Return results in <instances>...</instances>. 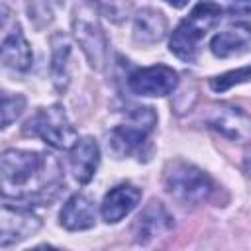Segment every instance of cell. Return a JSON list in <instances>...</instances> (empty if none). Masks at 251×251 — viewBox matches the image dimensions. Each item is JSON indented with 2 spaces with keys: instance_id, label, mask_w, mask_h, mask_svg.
I'll list each match as a JSON object with an SVG mask.
<instances>
[{
  "instance_id": "8fae6325",
  "label": "cell",
  "mask_w": 251,
  "mask_h": 251,
  "mask_svg": "<svg viewBox=\"0 0 251 251\" xmlns=\"http://www.w3.org/2000/svg\"><path fill=\"white\" fill-rule=\"evenodd\" d=\"M69 163H71V171L73 176L80 182L86 184L92 180V176L96 175L98 163H100V149L94 137H80L73 143L71 153H69Z\"/></svg>"
},
{
  "instance_id": "7a4b0ae2",
  "label": "cell",
  "mask_w": 251,
  "mask_h": 251,
  "mask_svg": "<svg viewBox=\"0 0 251 251\" xmlns=\"http://www.w3.org/2000/svg\"><path fill=\"white\" fill-rule=\"evenodd\" d=\"M222 14H224V10L218 2H212V0L198 2L190 10V14L173 31L171 41H169L171 53L186 63L196 61L202 39L222 20Z\"/></svg>"
},
{
  "instance_id": "52a82bcc",
  "label": "cell",
  "mask_w": 251,
  "mask_h": 251,
  "mask_svg": "<svg viewBox=\"0 0 251 251\" xmlns=\"http://www.w3.org/2000/svg\"><path fill=\"white\" fill-rule=\"evenodd\" d=\"M73 27H75V37L82 47L90 67L94 71H102L108 57V43L96 18H92V14L86 10H78L75 16Z\"/></svg>"
},
{
  "instance_id": "2e32d148",
  "label": "cell",
  "mask_w": 251,
  "mask_h": 251,
  "mask_svg": "<svg viewBox=\"0 0 251 251\" xmlns=\"http://www.w3.org/2000/svg\"><path fill=\"white\" fill-rule=\"evenodd\" d=\"M31 61H33L31 47L25 41L20 27L16 25V29L2 39V65L12 71H27L31 67Z\"/></svg>"
},
{
  "instance_id": "ffe728a7",
  "label": "cell",
  "mask_w": 251,
  "mask_h": 251,
  "mask_svg": "<svg viewBox=\"0 0 251 251\" xmlns=\"http://www.w3.org/2000/svg\"><path fill=\"white\" fill-rule=\"evenodd\" d=\"M165 2H169V4L175 6V8H182V6L188 4V0H165Z\"/></svg>"
},
{
  "instance_id": "d6986e66",
  "label": "cell",
  "mask_w": 251,
  "mask_h": 251,
  "mask_svg": "<svg viewBox=\"0 0 251 251\" xmlns=\"http://www.w3.org/2000/svg\"><path fill=\"white\" fill-rule=\"evenodd\" d=\"M25 108V98L22 94H2V127H8Z\"/></svg>"
},
{
  "instance_id": "30bf717a",
  "label": "cell",
  "mask_w": 251,
  "mask_h": 251,
  "mask_svg": "<svg viewBox=\"0 0 251 251\" xmlns=\"http://www.w3.org/2000/svg\"><path fill=\"white\" fill-rule=\"evenodd\" d=\"M173 227H175V222H173V216L169 214V210L161 202L151 200L135 220V227H133L135 241L147 243L155 237L167 235Z\"/></svg>"
},
{
  "instance_id": "9a60e30c",
  "label": "cell",
  "mask_w": 251,
  "mask_h": 251,
  "mask_svg": "<svg viewBox=\"0 0 251 251\" xmlns=\"http://www.w3.org/2000/svg\"><path fill=\"white\" fill-rule=\"evenodd\" d=\"M167 33V18L155 8H143L133 18V37L137 43L153 45Z\"/></svg>"
},
{
  "instance_id": "ba28073f",
  "label": "cell",
  "mask_w": 251,
  "mask_h": 251,
  "mask_svg": "<svg viewBox=\"0 0 251 251\" xmlns=\"http://www.w3.org/2000/svg\"><path fill=\"white\" fill-rule=\"evenodd\" d=\"M127 86L139 96H167L178 86V75L167 65H153L133 71Z\"/></svg>"
},
{
  "instance_id": "6da1fadb",
  "label": "cell",
  "mask_w": 251,
  "mask_h": 251,
  "mask_svg": "<svg viewBox=\"0 0 251 251\" xmlns=\"http://www.w3.org/2000/svg\"><path fill=\"white\" fill-rule=\"evenodd\" d=\"M0 178L4 198H14L24 206L49 204L61 186L59 163L51 155L24 149L2 153Z\"/></svg>"
},
{
  "instance_id": "5bb4252c",
  "label": "cell",
  "mask_w": 251,
  "mask_h": 251,
  "mask_svg": "<svg viewBox=\"0 0 251 251\" xmlns=\"http://www.w3.org/2000/svg\"><path fill=\"white\" fill-rule=\"evenodd\" d=\"M210 49L216 57L227 59L235 55H243L251 49V25L237 24L226 31H220L212 37Z\"/></svg>"
},
{
  "instance_id": "ac0fdd59",
  "label": "cell",
  "mask_w": 251,
  "mask_h": 251,
  "mask_svg": "<svg viewBox=\"0 0 251 251\" xmlns=\"http://www.w3.org/2000/svg\"><path fill=\"white\" fill-rule=\"evenodd\" d=\"M251 80V65L249 67H241V69H235V71H227L220 76H214L210 80V88L214 92H224L235 84H241V82H249Z\"/></svg>"
},
{
  "instance_id": "8992f818",
  "label": "cell",
  "mask_w": 251,
  "mask_h": 251,
  "mask_svg": "<svg viewBox=\"0 0 251 251\" xmlns=\"http://www.w3.org/2000/svg\"><path fill=\"white\" fill-rule=\"evenodd\" d=\"M210 129L235 143L251 141V116L231 104H212L204 116Z\"/></svg>"
},
{
  "instance_id": "5b68a950",
  "label": "cell",
  "mask_w": 251,
  "mask_h": 251,
  "mask_svg": "<svg viewBox=\"0 0 251 251\" xmlns=\"http://www.w3.org/2000/svg\"><path fill=\"white\" fill-rule=\"evenodd\" d=\"M155 126H157L155 110L149 106H139V108L131 110L120 126H116L112 129L110 145L118 155L127 157V155L135 153L147 141V137L151 135Z\"/></svg>"
},
{
  "instance_id": "7c38bea8",
  "label": "cell",
  "mask_w": 251,
  "mask_h": 251,
  "mask_svg": "<svg viewBox=\"0 0 251 251\" xmlns=\"http://www.w3.org/2000/svg\"><path fill=\"white\" fill-rule=\"evenodd\" d=\"M141 200V190L133 184H118L114 186L102 200L100 214L104 222L108 224H118L124 220Z\"/></svg>"
},
{
  "instance_id": "277c9868",
  "label": "cell",
  "mask_w": 251,
  "mask_h": 251,
  "mask_svg": "<svg viewBox=\"0 0 251 251\" xmlns=\"http://www.w3.org/2000/svg\"><path fill=\"white\" fill-rule=\"evenodd\" d=\"M25 135L41 137L55 149H71L76 141V131L67 118V112L61 104H51L39 108L24 126Z\"/></svg>"
},
{
  "instance_id": "e0dca14e",
  "label": "cell",
  "mask_w": 251,
  "mask_h": 251,
  "mask_svg": "<svg viewBox=\"0 0 251 251\" xmlns=\"http://www.w3.org/2000/svg\"><path fill=\"white\" fill-rule=\"evenodd\" d=\"M51 76L57 90H67L69 84V57H71V41L65 33H55L51 37Z\"/></svg>"
},
{
  "instance_id": "3957f363",
  "label": "cell",
  "mask_w": 251,
  "mask_h": 251,
  "mask_svg": "<svg viewBox=\"0 0 251 251\" xmlns=\"http://www.w3.org/2000/svg\"><path fill=\"white\" fill-rule=\"evenodd\" d=\"M165 188L182 204L196 206L212 196L214 182L202 169L184 161H176L169 167L165 175Z\"/></svg>"
},
{
  "instance_id": "9c48e42d",
  "label": "cell",
  "mask_w": 251,
  "mask_h": 251,
  "mask_svg": "<svg viewBox=\"0 0 251 251\" xmlns=\"http://www.w3.org/2000/svg\"><path fill=\"white\" fill-rule=\"evenodd\" d=\"M39 227L41 222L35 214L25 208H12L10 204H4L0 214V247L20 243L37 233Z\"/></svg>"
},
{
  "instance_id": "4fadbf2b",
  "label": "cell",
  "mask_w": 251,
  "mask_h": 251,
  "mask_svg": "<svg viewBox=\"0 0 251 251\" xmlns=\"http://www.w3.org/2000/svg\"><path fill=\"white\" fill-rule=\"evenodd\" d=\"M61 226L69 231H82V229H90L94 227L96 224V208H94V202L84 196V194H73L61 214Z\"/></svg>"
}]
</instances>
